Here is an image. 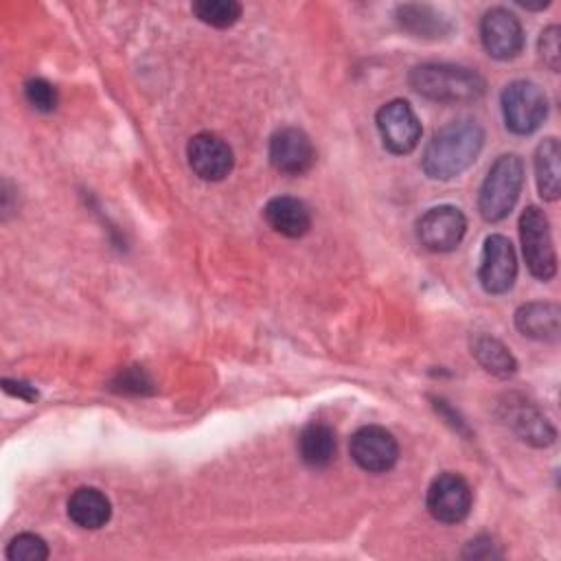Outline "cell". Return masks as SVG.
<instances>
[{
	"label": "cell",
	"instance_id": "1",
	"mask_svg": "<svg viewBox=\"0 0 561 561\" xmlns=\"http://www.w3.org/2000/svg\"><path fill=\"white\" fill-rule=\"evenodd\" d=\"M484 147V129L478 121L462 116L438 131L425 145L421 169L430 180H451L465 173Z\"/></svg>",
	"mask_w": 561,
	"mask_h": 561
},
{
	"label": "cell",
	"instance_id": "2",
	"mask_svg": "<svg viewBox=\"0 0 561 561\" xmlns=\"http://www.w3.org/2000/svg\"><path fill=\"white\" fill-rule=\"evenodd\" d=\"M408 83L421 96L438 103H471L486 90L484 79L476 70L456 64L414 66L408 75Z\"/></svg>",
	"mask_w": 561,
	"mask_h": 561
},
{
	"label": "cell",
	"instance_id": "3",
	"mask_svg": "<svg viewBox=\"0 0 561 561\" xmlns=\"http://www.w3.org/2000/svg\"><path fill=\"white\" fill-rule=\"evenodd\" d=\"M524 186V162L517 153H502L489 167L480 193L478 210L484 221L497 224L508 217Z\"/></svg>",
	"mask_w": 561,
	"mask_h": 561
},
{
	"label": "cell",
	"instance_id": "4",
	"mask_svg": "<svg viewBox=\"0 0 561 561\" xmlns=\"http://www.w3.org/2000/svg\"><path fill=\"white\" fill-rule=\"evenodd\" d=\"M506 129L517 136H528L541 127L548 116V99L533 81H511L500 96Z\"/></svg>",
	"mask_w": 561,
	"mask_h": 561
},
{
	"label": "cell",
	"instance_id": "5",
	"mask_svg": "<svg viewBox=\"0 0 561 561\" xmlns=\"http://www.w3.org/2000/svg\"><path fill=\"white\" fill-rule=\"evenodd\" d=\"M519 239L528 272L539 280L557 274V254L550 237L548 217L539 206H528L519 217Z\"/></svg>",
	"mask_w": 561,
	"mask_h": 561
},
{
	"label": "cell",
	"instance_id": "6",
	"mask_svg": "<svg viewBox=\"0 0 561 561\" xmlns=\"http://www.w3.org/2000/svg\"><path fill=\"white\" fill-rule=\"evenodd\" d=\"M471 504L473 493L469 482L454 471L438 473L425 495V506L430 515L440 524H460L462 519H467Z\"/></svg>",
	"mask_w": 561,
	"mask_h": 561
},
{
	"label": "cell",
	"instance_id": "7",
	"mask_svg": "<svg viewBox=\"0 0 561 561\" xmlns=\"http://www.w3.org/2000/svg\"><path fill=\"white\" fill-rule=\"evenodd\" d=\"M375 123H377L379 136L383 140V147L390 153L405 156L416 149L423 129H421L419 116L414 114V110L408 101H403V99L388 101L386 105H381L377 110Z\"/></svg>",
	"mask_w": 561,
	"mask_h": 561
},
{
	"label": "cell",
	"instance_id": "8",
	"mask_svg": "<svg viewBox=\"0 0 561 561\" xmlns=\"http://www.w3.org/2000/svg\"><path fill=\"white\" fill-rule=\"evenodd\" d=\"M467 232V217L451 204L425 210L416 221V239L430 252H451Z\"/></svg>",
	"mask_w": 561,
	"mask_h": 561
},
{
	"label": "cell",
	"instance_id": "9",
	"mask_svg": "<svg viewBox=\"0 0 561 561\" xmlns=\"http://www.w3.org/2000/svg\"><path fill=\"white\" fill-rule=\"evenodd\" d=\"M517 278V256L504 234H489L482 245L478 280L486 294H506Z\"/></svg>",
	"mask_w": 561,
	"mask_h": 561
},
{
	"label": "cell",
	"instance_id": "10",
	"mask_svg": "<svg viewBox=\"0 0 561 561\" xmlns=\"http://www.w3.org/2000/svg\"><path fill=\"white\" fill-rule=\"evenodd\" d=\"M351 458L368 473H386L397 465V438L379 425H364L351 436Z\"/></svg>",
	"mask_w": 561,
	"mask_h": 561
},
{
	"label": "cell",
	"instance_id": "11",
	"mask_svg": "<svg viewBox=\"0 0 561 561\" xmlns=\"http://www.w3.org/2000/svg\"><path fill=\"white\" fill-rule=\"evenodd\" d=\"M480 39L493 59L506 61L522 53L524 28L515 13L504 7H493L480 20Z\"/></svg>",
	"mask_w": 561,
	"mask_h": 561
},
{
	"label": "cell",
	"instance_id": "12",
	"mask_svg": "<svg viewBox=\"0 0 561 561\" xmlns=\"http://www.w3.org/2000/svg\"><path fill=\"white\" fill-rule=\"evenodd\" d=\"M186 158L193 173L206 182L224 180L234 164L230 145L210 131H199L188 140Z\"/></svg>",
	"mask_w": 561,
	"mask_h": 561
},
{
	"label": "cell",
	"instance_id": "13",
	"mask_svg": "<svg viewBox=\"0 0 561 561\" xmlns=\"http://www.w3.org/2000/svg\"><path fill=\"white\" fill-rule=\"evenodd\" d=\"M270 162L285 175H302L316 162L313 142L298 127H280L270 138Z\"/></svg>",
	"mask_w": 561,
	"mask_h": 561
},
{
	"label": "cell",
	"instance_id": "14",
	"mask_svg": "<svg viewBox=\"0 0 561 561\" xmlns=\"http://www.w3.org/2000/svg\"><path fill=\"white\" fill-rule=\"evenodd\" d=\"M504 419L506 425H511V430L528 445L533 447H548L554 443L557 432L550 425V421L528 401L524 399H508V403H504Z\"/></svg>",
	"mask_w": 561,
	"mask_h": 561
},
{
	"label": "cell",
	"instance_id": "15",
	"mask_svg": "<svg viewBox=\"0 0 561 561\" xmlns=\"http://www.w3.org/2000/svg\"><path fill=\"white\" fill-rule=\"evenodd\" d=\"M263 217L272 230L289 239H298L307 234L311 228L309 206L302 199L291 195L272 197L263 208Z\"/></svg>",
	"mask_w": 561,
	"mask_h": 561
},
{
	"label": "cell",
	"instance_id": "16",
	"mask_svg": "<svg viewBox=\"0 0 561 561\" xmlns=\"http://www.w3.org/2000/svg\"><path fill=\"white\" fill-rule=\"evenodd\" d=\"M394 20L405 33L421 39H443L454 28L449 18L430 4H399L394 9Z\"/></svg>",
	"mask_w": 561,
	"mask_h": 561
},
{
	"label": "cell",
	"instance_id": "17",
	"mask_svg": "<svg viewBox=\"0 0 561 561\" xmlns=\"http://www.w3.org/2000/svg\"><path fill=\"white\" fill-rule=\"evenodd\" d=\"M561 311L554 302H526L515 311V327L522 335L539 342H557Z\"/></svg>",
	"mask_w": 561,
	"mask_h": 561
},
{
	"label": "cell",
	"instance_id": "18",
	"mask_svg": "<svg viewBox=\"0 0 561 561\" xmlns=\"http://www.w3.org/2000/svg\"><path fill=\"white\" fill-rule=\"evenodd\" d=\"M68 517L79 528L96 530L110 522L112 504L103 491L94 486H81L68 500Z\"/></svg>",
	"mask_w": 561,
	"mask_h": 561
},
{
	"label": "cell",
	"instance_id": "19",
	"mask_svg": "<svg viewBox=\"0 0 561 561\" xmlns=\"http://www.w3.org/2000/svg\"><path fill=\"white\" fill-rule=\"evenodd\" d=\"M337 449L335 432L331 425L313 421L302 427L298 436V451L307 467L311 469H324L333 462Z\"/></svg>",
	"mask_w": 561,
	"mask_h": 561
},
{
	"label": "cell",
	"instance_id": "20",
	"mask_svg": "<svg viewBox=\"0 0 561 561\" xmlns=\"http://www.w3.org/2000/svg\"><path fill=\"white\" fill-rule=\"evenodd\" d=\"M561 149L557 138H543L535 149V178L539 195L548 202H554L561 193V169H559Z\"/></svg>",
	"mask_w": 561,
	"mask_h": 561
},
{
	"label": "cell",
	"instance_id": "21",
	"mask_svg": "<svg viewBox=\"0 0 561 561\" xmlns=\"http://www.w3.org/2000/svg\"><path fill=\"white\" fill-rule=\"evenodd\" d=\"M471 355L476 357V362L491 375L495 377H511L517 370V362L513 357V353L493 335H476L471 340Z\"/></svg>",
	"mask_w": 561,
	"mask_h": 561
},
{
	"label": "cell",
	"instance_id": "22",
	"mask_svg": "<svg viewBox=\"0 0 561 561\" xmlns=\"http://www.w3.org/2000/svg\"><path fill=\"white\" fill-rule=\"evenodd\" d=\"M191 11L199 22L215 28H228L241 18V4L234 0H197Z\"/></svg>",
	"mask_w": 561,
	"mask_h": 561
},
{
	"label": "cell",
	"instance_id": "23",
	"mask_svg": "<svg viewBox=\"0 0 561 561\" xmlns=\"http://www.w3.org/2000/svg\"><path fill=\"white\" fill-rule=\"evenodd\" d=\"M4 554L9 561H44L48 559V546L39 535L20 533L9 541Z\"/></svg>",
	"mask_w": 561,
	"mask_h": 561
},
{
	"label": "cell",
	"instance_id": "24",
	"mask_svg": "<svg viewBox=\"0 0 561 561\" xmlns=\"http://www.w3.org/2000/svg\"><path fill=\"white\" fill-rule=\"evenodd\" d=\"M24 96L37 112H53L59 101L55 85L42 77H33L24 83Z\"/></svg>",
	"mask_w": 561,
	"mask_h": 561
},
{
	"label": "cell",
	"instance_id": "25",
	"mask_svg": "<svg viewBox=\"0 0 561 561\" xmlns=\"http://www.w3.org/2000/svg\"><path fill=\"white\" fill-rule=\"evenodd\" d=\"M559 26L552 24L548 28L541 31L539 35V57L543 59V64L550 68V70H559V59H561V46H559Z\"/></svg>",
	"mask_w": 561,
	"mask_h": 561
},
{
	"label": "cell",
	"instance_id": "26",
	"mask_svg": "<svg viewBox=\"0 0 561 561\" xmlns=\"http://www.w3.org/2000/svg\"><path fill=\"white\" fill-rule=\"evenodd\" d=\"M114 388L118 392L145 394V392H151V379H149V375L142 368L131 366V368L118 373V377L114 379Z\"/></svg>",
	"mask_w": 561,
	"mask_h": 561
},
{
	"label": "cell",
	"instance_id": "27",
	"mask_svg": "<svg viewBox=\"0 0 561 561\" xmlns=\"http://www.w3.org/2000/svg\"><path fill=\"white\" fill-rule=\"evenodd\" d=\"M2 388L4 392L13 394V397H20L24 401H35L37 399V390L24 381H13V379H2Z\"/></svg>",
	"mask_w": 561,
	"mask_h": 561
}]
</instances>
